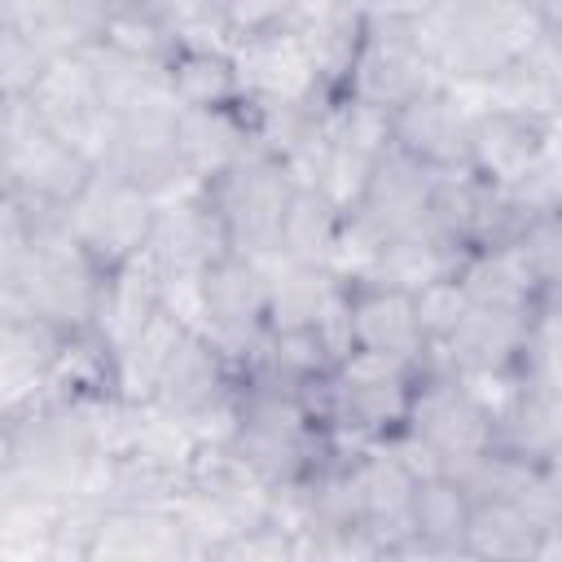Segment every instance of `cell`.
<instances>
[{
	"label": "cell",
	"mask_w": 562,
	"mask_h": 562,
	"mask_svg": "<svg viewBox=\"0 0 562 562\" xmlns=\"http://www.w3.org/2000/svg\"><path fill=\"white\" fill-rule=\"evenodd\" d=\"M470 105L448 88L430 83L404 105L391 110V145L426 167H470L465 145H470Z\"/></svg>",
	"instance_id": "14"
},
{
	"label": "cell",
	"mask_w": 562,
	"mask_h": 562,
	"mask_svg": "<svg viewBox=\"0 0 562 562\" xmlns=\"http://www.w3.org/2000/svg\"><path fill=\"white\" fill-rule=\"evenodd\" d=\"M465 307H470V294L457 281V272L452 277H439V281H426L422 290H413V312H417V329H422L426 347L430 342H443L457 329V321L465 316Z\"/></svg>",
	"instance_id": "32"
},
{
	"label": "cell",
	"mask_w": 562,
	"mask_h": 562,
	"mask_svg": "<svg viewBox=\"0 0 562 562\" xmlns=\"http://www.w3.org/2000/svg\"><path fill=\"white\" fill-rule=\"evenodd\" d=\"M83 61L92 70V83H97V97L101 105L123 119V114H136L145 105H162V101H176L171 97V79H167V57H145V53H127V48H114L105 40H88L83 48Z\"/></svg>",
	"instance_id": "21"
},
{
	"label": "cell",
	"mask_w": 562,
	"mask_h": 562,
	"mask_svg": "<svg viewBox=\"0 0 562 562\" xmlns=\"http://www.w3.org/2000/svg\"><path fill=\"white\" fill-rule=\"evenodd\" d=\"M167 79H171V97L184 110L241 101L233 61H228V53H215V48H171L167 53Z\"/></svg>",
	"instance_id": "30"
},
{
	"label": "cell",
	"mask_w": 562,
	"mask_h": 562,
	"mask_svg": "<svg viewBox=\"0 0 562 562\" xmlns=\"http://www.w3.org/2000/svg\"><path fill=\"white\" fill-rule=\"evenodd\" d=\"M158 307H162V277H158V263L149 259V250H136L132 259H123L119 268H110V272L101 277L92 329H97V338H101L110 351H119Z\"/></svg>",
	"instance_id": "23"
},
{
	"label": "cell",
	"mask_w": 562,
	"mask_h": 562,
	"mask_svg": "<svg viewBox=\"0 0 562 562\" xmlns=\"http://www.w3.org/2000/svg\"><path fill=\"white\" fill-rule=\"evenodd\" d=\"M342 233V211L312 184H294L285 215H281V233H277V255L294 259V263H321L329 268V255L338 246Z\"/></svg>",
	"instance_id": "29"
},
{
	"label": "cell",
	"mask_w": 562,
	"mask_h": 562,
	"mask_svg": "<svg viewBox=\"0 0 562 562\" xmlns=\"http://www.w3.org/2000/svg\"><path fill=\"white\" fill-rule=\"evenodd\" d=\"M176 119H180V101L145 105L136 114L114 119L110 149L97 167L119 171L123 180H132L154 202H167V198H180V193L198 189V180L184 171V158H180Z\"/></svg>",
	"instance_id": "7"
},
{
	"label": "cell",
	"mask_w": 562,
	"mask_h": 562,
	"mask_svg": "<svg viewBox=\"0 0 562 562\" xmlns=\"http://www.w3.org/2000/svg\"><path fill=\"white\" fill-rule=\"evenodd\" d=\"M22 101L31 105V114H35L48 132H57V136H61L70 149H79L92 167L105 158L110 136H114V114L101 105L97 83H92V70H88V61H83L79 48L57 53Z\"/></svg>",
	"instance_id": "8"
},
{
	"label": "cell",
	"mask_w": 562,
	"mask_h": 562,
	"mask_svg": "<svg viewBox=\"0 0 562 562\" xmlns=\"http://www.w3.org/2000/svg\"><path fill=\"white\" fill-rule=\"evenodd\" d=\"M53 57L57 53H48L44 40H35L31 31L0 18V97L4 101H22Z\"/></svg>",
	"instance_id": "31"
},
{
	"label": "cell",
	"mask_w": 562,
	"mask_h": 562,
	"mask_svg": "<svg viewBox=\"0 0 562 562\" xmlns=\"http://www.w3.org/2000/svg\"><path fill=\"white\" fill-rule=\"evenodd\" d=\"M0 158H4V171L13 180V193H22L31 202H48V206H70L92 176V162L79 149H70L57 132H48L31 114L26 101L9 105Z\"/></svg>",
	"instance_id": "6"
},
{
	"label": "cell",
	"mask_w": 562,
	"mask_h": 562,
	"mask_svg": "<svg viewBox=\"0 0 562 562\" xmlns=\"http://www.w3.org/2000/svg\"><path fill=\"white\" fill-rule=\"evenodd\" d=\"M347 329L356 351L391 356L413 369H422L426 338L417 329L413 294L395 285H373V281H347Z\"/></svg>",
	"instance_id": "16"
},
{
	"label": "cell",
	"mask_w": 562,
	"mask_h": 562,
	"mask_svg": "<svg viewBox=\"0 0 562 562\" xmlns=\"http://www.w3.org/2000/svg\"><path fill=\"white\" fill-rule=\"evenodd\" d=\"M184 321L171 307H158L119 351H114V395L127 404H145L154 400V386L176 351V342L184 338Z\"/></svg>",
	"instance_id": "27"
},
{
	"label": "cell",
	"mask_w": 562,
	"mask_h": 562,
	"mask_svg": "<svg viewBox=\"0 0 562 562\" xmlns=\"http://www.w3.org/2000/svg\"><path fill=\"white\" fill-rule=\"evenodd\" d=\"M224 233H228V250L250 255V259H272L277 255V233H281V215L285 202L294 193V176L285 171V162L263 149L259 140L220 176L206 184Z\"/></svg>",
	"instance_id": "3"
},
{
	"label": "cell",
	"mask_w": 562,
	"mask_h": 562,
	"mask_svg": "<svg viewBox=\"0 0 562 562\" xmlns=\"http://www.w3.org/2000/svg\"><path fill=\"white\" fill-rule=\"evenodd\" d=\"M430 83H443V79L435 75L426 53L417 48L413 22L364 13V35H360L356 57L347 66L342 97H356V101L378 105V110L391 114L395 105H404L408 97H417Z\"/></svg>",
	"instance_id": "5"
},
{
	"label": "cell",
	"mask_w": 562,
	"mask_h": 562,
	"mask_svg": "<svg viewBox=\"0 0 562 562\" xmlns=\"http://www.w3.org/2000/svg\"><path fill=\"white\" fill-rule=\"evenodd\" d=\"M430 4H435V0H373V4H369V18H404V22H413V18H422Z\"/></svg>",
	"instance_id": "35"
},
{
	"label": "cell",
	"mask_w": 562,
	"mask_h": 562,
	"mask_svg": "<svg viewBox=\"0 0 562 562\" xmlns=\"http://www.w3.org/2000/svg\"><path fill=\"white\" fill-rule=\"evenodd\" d=\"M61 338L66 329L40 321L35 312L0 321V422L22 413L44 391Z\"/></svg>",
	"instance_id": "19"
},
{
	"label": "cell",
	"mask_w": 562,
	"mask_h": 562,
	"mask_svg": "<svg viewBox=\"0 0 562 562\" xmlns=\"http://www.w3.org/2000/svg\"><path fill=\"white\" fill-rule=\"evenodd\" d=\"M26 233H31L26 202L18 193H9L0 202V285L18 281V268H22V255H26Z\"/></svg>",
	"instance_id": "33"
},
{
	"label": "cell",
	"mask_w": 562,
	"mask_h": 562,
	"mask_svg": "<svg viewBox=\"0 0 562 562\" xmlns=\"http://www.w3.org/2000/svg\"><path fill=\"white\" fill-rule=\"evenodd\" d=\"M457 281L465 285L470 303H492V307H536L540 299H553V285L540 281L518 237L470 250L457 268Z\"/></svg>",
	"instance_id": "25"
},
{
	"label": "cell",
	"mask_w": 562,
	"mask_h": 562,
	"mask_svg": "<svg viewBox=\"0 0 562 562\" xmlns=\"http://www.w3.org/2000/svg\"><path fill=\"white\" fill-rule=\"evenodd\" d=\"M22 198V193H18ZM26 202V255L18 268V294L26 299V307L57 325V329H88L92 312H97V294H101V268L92 263V255L75 241L70 224H66V206H48V202Z\"/></svg>",
	"instance_id": "2"
},
{
	"label": "cell",
	"mask_w": 562,
	"mask_h": 562,
	"mask_svg": "<svg viewBox=\"0 0 562 562\" xmlns=\"http://www.w3.org/2000/svg\"><path fill=\"white\" fill-rule=\"evenodd\" d=\"M176 140H180L184 171L198 184H211L255 145V132H250V114L241 101L237 105H202V110L180 105Z\"/></svg>",
	"instance_id": "22"
},
{
	"label": "cell",
	"mask_w": 562,
	"mask_h": 562,
	"mask_svg": "<svg viewBox=\"0 0 562 562\" xmlns=\"http://www.w3.org/2000/svg\"><path fill=\"white\" fill-rule=\"evenodd\" d=\"M228 61H233L241 101H312V97L334 92L321 83V70L303 35L294 31V22L237 35L228 48Z\"/></svg>",
	"instance_id": "11"
},
{
	"label": "cell",
	"mask_w": 562,
	"mask_h": 562,
	"mask_svg": "<svg viewBox=\"0 0 562 562\" xmlns=\"http://www.w3.org/2000/svg\"><path fill=\"white\" fill-rule=\"evenodd\" d=\"M527 4H536V9H544V13H558V0H527Z\"/></svg>",
	"instance_id": "38"
},
{
	"label": "cell",
	"mask_w": 562,
	"mask_h": 562,
	"mask_svg": "<svg viewBox=\"0 0 562 562\" xmlns=\"http://www.w3.org/2000/svg\"><path fill=\"white\" fill-rule=\"evenodd\" d=\"M562 527H544L522 501H474L465 558H558Z\"/></svg>",
	"instance_id": "24"
},
{
	"label": "cell",
	"mask_w": 562,
	"mask_h": 562,
	"mask_svg": "<svg viewBox=\"0 0 562 562\" xmlns=\"http://www.w3.org/2000/svg\"><path fill=\"white\" fill-rule=\"evenodd\" d=\"M268 263V329H312L329 299L342 290V277H334L321 263H294V259H263Z\"/></svg>",
	"instance_id": "26"
},
{
	"label": "cell",
	"mask_w": 562,
	"mask_h": 562,
	"mask_svg": "<svg viewBox=\"0 0 562 562\" xmlns=\"http://www.w3.org/2000/svg\"><path fill=\"white\" fill-rule=\"evenodd\" d=\"M145 250L158 263L162 281L198 277L211 259H220L228 250V233H224V220H220L206 184H198V189H189L180 198L158 202Z\"/></svg>",
	"instance_id": "13"
},
{
	"label": "cell",
	"mask_w": 562,
	"mask_h": 562,
	"mask_svg": "<svg viewBox=\"0 0 562 562\" xmlns=\"http://www.w3.org/2000/svg\"><path fill=\"white\" fill-rule=\"evenodd\" d=\"M154 211H158V202L149 193H140L132 180H123L110 167H92L88 184L66 206V224H70L75 241L92 255V263L101 272H110L123 259H132L136 250H145Z\"/></svg>",
	"instance_id": "4"
},
{
	"label": "cell",
	"mask_w": 562,
	"mask_h": 562,
	"mask_svg": "<svg viewBox=\"0 0 562 562\" xmlns=\"http://www.w3.org/2000/svg\"><path fill=\"white\" fill-rule=\"evenodd\" d=\"M492 448L522 461H558V391L518 382L509 404L492 417Z\"/></svg>",
	"instance_id": "28"
},
{
	"label": "cell",
	"mask_w": 562,
	"mask_h": 562,
	"mask_svg": "<svg viewBox=\"0 0 562 562\" xmlns=\"http://www.w3.org/2000/svg\"><path fill=\"white\" fill-rule=\"evenodd\" d=\"M13 193V180H9V171H4V158H0V202Z\"/></svg>",
	"instance_id": "37"
},
{
	"label": "cell",
	"mask_w": 562,
	"mask_h": 562,
	"mask_svg": "<svg viewBox=\"0 0 562 562\" xmlns=\"http://www.w3.org/2000/svg\"><path fill=\"white\" fill-rule=\"evenodd\" d=\"M233 391H237V364L224 356V347L198 329H184V338L176 342V351L154 386V404L193 422L198 413L228 400Z\"/></svg>",
	"instance_id": "17"
},
{
	"label": "cell",
	"mask_w": 562,
	"mask_h": 562,
	"mask_svg": "<svg viewBox=\"0 0 562 562\" xmlns=\"http://www.w3.org/2000/svg\"><path fill=\"white\" fill-rule=\"evenodd\" d=\"M470 496L452 474H426L413 483L408 496V527L413 536L400 544L395 558H465V527H470Z\"/></svg>",
	"instance_id": "20"
},
{
	"label": "cell",
	"mask_w": 562,
	"mask_h": 562,
	"mask_svg": "<svg viewBox=\"0 0 562 562\" xmlns=\"http://www.w3.org/2000/svg\"><path fill=\"white\" fill-rule=\"evenodd\" d=\"M544 31H558V13L527 0H435L422 18H413L417 48L443 83L496 79Z\"/></svg>",
	"instance_id": "1"
},
{
	"label": "cell",
	"mask_w": 562,
	"mask_h": 562,
	"mask_svg": "<svg viewBox=\"0 0 562 562\" xmlns=\"http://www.w3.org/2000/svg\"><path fill=\"white\" fill-rule=\"evenodd\" d=\"M549 145H558V119H531L487 105L470 119L465 162L479 180L496 189H514Z\"/></svg>",
	"instance_id": "15"
},
{
	"label": "cell",
	"mask_w": 562,
	"mask_h": 562,
	"mask_svg": "<svg viewBox=\"0 0 562 562\" xmlns=\"http://www.w3.org/2000/svg\"><path fill=\"white\" fill-rule=\"evenodd\" d=\"M400 430H413L422 443H430L443 465L492 448V413L470 395L457 373L435 369H417V386Z\"/></svg>",
	"instance_id": "10"
},
{
	"label": "cell",
	"mask_w": 562,
	"mask_h": 562,
	"mask_svg": "<svg viewBox=\"0 0 562 562\" xmlns=\"http://www.w3.org/2000/svg\"><path fill=\"white\" fill-rule=\"evenodd\" d=\"M88 558H154L176 562L193 558V544L171 505H105L97 514Z\"/></svg>",
	"instance_id": "18"
},
{
	"label": "cell",
	"mask_w": 562,
	"mask_h": 562,
	"mask_svg": "<svg viewBox=\"0 0 562 562\" xmlns=\"http://www.w3.org/2000/svg\"><path fill=\"white\" fill-rule=\"evenodd\" d=\"M9 470V422H0V474Z\"/></svg>",
	"instance_id": "36"
},
{
	"label": "cell",
	"mask_w": 562,
	"mask_h": 562,
	"mask_svg": "<svg viewBox=\"0 0 562 562\" xmlns=\"http://www.w3.org/2000/svg\"><path fill=\"white\" fill-rule=\"evenodd\" d=\"M544 303V299H540ZM536 307H492V303H470L457 329L443 342H430L422 356V369L435 373H501L514 369L527 325Z\"/></svg>",
	"instance_id": "12"
},
{
	"label": "cell",
	"mask_w": 562,
	"mask_h": 562,
	"mask_svg": "<svg viewBox=\"0 0 562 562\" xmlns=\"http://www.w3.org/2000/svg\"><path fill=\"white\" fill-rule=\"evenodd\" d=\"M435 176L439 167H426L408 154H400L395 145L373 162V176L360 193V202L342 215L351 233H360L369 246H386L413 228H422L426 211H430V193H435Z\"/></svg>",
	"instance_id": "9"
},
{
	"label": "cell",
	"mask_w": 562,
	"mask_h": 562,
	"mask_svg": "<svg viewBox=\"0 0 562 562\" xmlns=\"http://www.w3.org/2000/svg\"><path fill=\"white\" fill-rule=\"evenodd\" d=\"M290 13H294V0H224V18L233 26V40L281 26V22H290Z\"/></svg>",
	"instance_id": "34"
}]
</instances>
